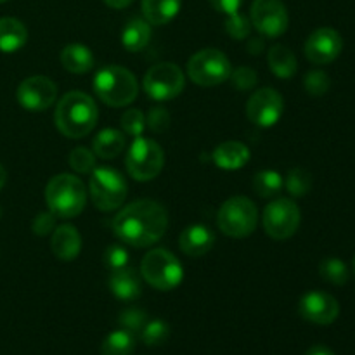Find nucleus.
Instances as JSON below:
<instances>
[{
	"instance_id": "nucleus-1",
	"label": "nucleus",
	"mask_w": 355,
	"mask_h": 355,
	"mask_svg": "<svg viewBox=\"0 0 355 355\" xmlns=\"http://www.w3.org/2000/svg\"><path fill=\"white\" fill-rule=\"evenodd\" d=\"M166 227V210L153 200L134 201L113 218V232L116 238L135 248H148L158 243Z\"/></svg>"
},
{
	"instance_id": "nucleus-2",
	"label": "nucleus",
	"mask_w": 355,
	"mask_h": 355,
	"mask_svg": "<svg viewBox=\"0 0 355 355\" xmlns=\"http://www.w3.org/2000/svg\"><path fill=\"white\" fill-rule=\"evenodd\" d=\"M97 123V106L90 96L71 90L59 101L55 107V125L69 139L85 137Z\"/></svg>"
},
{
	"instance_id": "nucleus-3",
	"label": "nucleus",
	"mask_w": 355,
	"mask_h": 355,
	"mask_svg": "<svg viewBox=\"0 0 355 355\" xmlns=\"http://www.w3.org/2000/svg\"><path fill=\"white\" fill-rule=\"evenodd\" d=\"M49 210L59 218H73L82 214L87 203V191L82 180L71 173H59L45 187Z\"/></svg>"
},
{
	"instance_id": "nucleus-4",
	"label": "nucleus",
	"mask_w": 355,
	"mask_h": 355,
	"mask_svg": "<svg viewBox=\"0 0 355 355\" xmlns=\"http://www.w3.org/2000/svg\"><path fill=\"white\" fill-rule=\"evenodd\" d=\"M92 87L97 97L104 104L113 107L128 106L130 103H134L139 92V85L134 73L116 64L99 69L96 78H94Z\"/></svg>"
},
{
	"instance_id": "nucleus-5",
	"label": "nucleus",
	"mask_w": 355,
	"mask_h": 355,
	"mask_svg": "<svg viewBox=\"0 0 355 355\" xmlns=\"http://www.w3.org/2000/svg\"><path fill=\"white\" fill-rule=\"evenodd\" d=\"M141 274L148 284L158 291H172L182 283L184 269L168 250H149L141 263Z\"/></svg>"
},
{
	"instance_id": "nucleus-6",
	"label": "nucleus",
	"mask_w": 355,
	"mask_h": 355,
	"mask_svg": "<svg viewBox=\"0 0 355 355\" xmlns=\"http://www.w3.org/2000/svg\"><path fill=\"white\" fill-rule=\"evenodd\" d=\"M218 229L229 238H248L259 224L255 203L245 196L229 198L218 210Z\"/></svg>"
},
{
	"instance_id": "nucleus-7",
	"label": "nucleus",
	"mask_w": 355,
	"mask_h": 355,
	"mask_svg": "<svg viewBox=\"0 0 355 355\" xmlns=\"http://www.w3.org/2000/svg\"><path fill=\"white\" fill-rule=\"evenodd\" d=\"M90 198L101 211H113L123 205L127 198V180L120 172L107 166L92 170L89 184Z\"/></svg>"
},
{
	"instance_id": "nucleus-8",
	"label": "nucleus",
	"mask_w": 355,
	"mask_h": 355,
	"mask_svg": "<svg viewBox=\"0 0 355 355\" xmlns=\"http://www.w3.org/2000/svg\"><path fill=\"white\" fill-rule=\"evenodd\" d=\"M127 170L139 182H148L159 175L165 165V153L158 142L151 139L135 137L127 153Z\"/></svg>"
},
{
	"instance_id": "nucleus-9",
	"label": "nucleus",
	"mask_w": 355,
	"mask_h": 355,
	"mask_svg": "<svg viewBox=\"0 0 355 355\" xmlns=\"http://www.w3.org/2000/svg\"><path fill=\"white\" fill-rule=\"evenodd\" d=\"M232 66L224 52L217 49H203L198 51L187 61V75L196 85L215 87L229 80Z\"/></svg>"
},
{
	"instance_id": "nucleus-10",
	"label": "nucleus",
	"mask_w": 355,
	"mask_h": 355,
	"mask_svg": "<svg viewBox=\"0 0 355 355\" xmlns=\"http://www.w3.org/2000/svg\"><path fill=\"white\" fill-rule=\"evenodd\" d=\"M302 214L298 205L288 198H279L272 201L263 210V229L267 236L272 239L283 241V239L291 238L300 227Z\"/></svg>"
},
{
	"instance_id": "nucleus-11",
	"label": "nucleus",
	"mask_w": 355,
	"mask_h": 355,
	"mask_svg": "<svg viewBox=\"0 0 355 355\" xmlns=\"http://www.w3.org/2000/svg\"><path fill=\"white\" fill-rule=\"evenodd\" d=\"M186 76L173 62H159L144 75L146 94L155 101L175 99L182 94Z\"/></svg>"
},
{
	"instance_id": "nucleus-12",
	"label": "nucleus",
	"mask_w": 355,
	"mask_h": 355,
	"mask_svg": "<svg viewBox=\"0 0 355 355\" xmlns=\"http://www.w3.org/2000/svg\"><path fill=\"white\" fill-rule=\"evenodd\" d=\"M253 28L263 37H281L288 30L290 16L281 0H255L250 10Z\"/></svg>"
},
{
	"instance_id": "nucleus-13",
	"label": "nucleus",
	"mask_w": 355,
	"mask_h": 355,
	"mask_svg": "<svg viewBox=\"0 0 355 355\" xmlns=\"http://www.w3.org/2000/svg\"><path fill=\"white\" fill-rule=\"evenodd\" d=\"M284 113V101L277 90L260 89L252 94L246 103V116L257 127H272L281 120Z\"/></svg>"
},
{
	"instance_id": "nucleus-14",
	"label": "nucleus",
	"mask_w": 355,
	"mask_h": 355,
	"mask_svg": "<svg viewBox=\"0 0 355 355\" xmlns=\"http://www.w3.org/2000/svg\"><path fill=\"white\" fill-rule=\"evenodd\" d=\"M58 97V85L49 76L35 75L17 87V101L28 111H45Z\"/></svg>"
},
{
	"instance_id": "nucleus-15",
	"label": "nucleus",
	"mask_w": 355,
	"mask_h": 355,
	"mask_svg": "<svg viewBox=\"0 0 355 355\" xmlns=\"http://www.w3.org/2000/svg\"><path fill=\"white\" fill-rule=\"evenodd\" d=\"M298 312L305 321L319 326H328L338 319L340 304L335 297L324 293V291H309L300 298Z\"/></svg>"
},
{
	"instance_id": "nucleus-16",
	"label": "nucleus",
	"mask_w": 355,
	"mask_h": 355,
	"mask_svg": "<svg viewBox=\"0 0 355 355\" xmlns=\"http://www.w3.org/2000/svg\"><path fill=\"white\" fill-rule=\"evenodd\" d=\"M343 49L342 35L333 28H319L312 31L305 42V55L314 64H328L335 61Z\"/></svg>"
},
{
	"instance_id": "nucleus-17",
	"label": "nucleus",
	"mask_w": 355,
	"mask_h": 355,
	"mask_svg": "<svg viewBox=\"0 0 355 355\" xmlns=\"http://www.w3.org/2000/svg\"><path fill=\"white\" fill-rule=\"evenodd\" d=\"M215 245V232L208 225L193 224L182 231L179 246L187 257H203Z\"/></svg>"
},
{
	"instance_id": "nucleus-18",
	"label": "nucleus",
	"mask_w": 355,
	"mask_h": 355,
	"mask_svg": "<svg viewBox=\"0 0 355 355\" xmlns=\"http://www.w3.org/2000/svg\"><path fill=\"white\" fill-rule=\"evenodd\" d=\"M51 250L62 262H71L80 255L82 250V236L78 229L69 224H62L52 232Z\"/></svg>"
},
{
	"instance_id": "nucleus-19",
	"label": "nucleus",
	"mask_w": 355,
	"mask_h": 355,
	"mask_svg": "<svg viewBox=\"0 0 355 355\" xmlns=\"http://www.w3.org/2000/svg\"><path fill=\"white\" fill-rule=\"evenodd\" d=\"M110 290L118 300L132 302L141 297L142 284L135 270H132L130 267H123V269L111 270Z\"/></svg>"
},
{
	"instance_id": "nucleus-20",
	"label": "nucleus",
	"mask_w": 355,
	"mask_h": 355,
	"mask_svg": "<svg viewBox=\"0 0 355 355\" xmlns=\"http://www.w3.org/2000/svg\"><path fill=\"white\" fill-rule=\"evenodd\" d=\"M250 159V149L243 142L227 141L217 146L214 151V163L222 170H238Z\"/></svg>"
},
{
	"instance_id": "nucleus-21",
	"label": "nucleus",
	"mask_w": 355,
	"mask_h": 355,
	"mask_svg": "<svg viewBox=\"0 0 355 355\" xmlns=\"http://www.w3.org/2000/svg\"><path fill=\"white\" fill-rule=\"evenodd\" d=\"M28 40V30L16 17H0V51L6 54L19 51Z\"/></svg>"
},
{
	"instance_id": "nucleus-22",
	"label": "nucleus",
	"mask_w": 355,
	"mask_h": 355,
	"mask_svg": "<svg viewBox=\"0 0 355 355\" xmlns=\"http://www.w3.org/2000/svg\"><path fill=\"white\" fill-rule=\"evenodd\" d=\"M180 0H142V14L149 24L163 26L179 14Z\"/></svg>"
},
{
	"instance_id": "nucleus-23",
	"label": "nucleus",
	"mask_w": 355,
	"mask_h": 355,
	"mask_svg": "<svg viewBox=\"0 0 355 355\" xmlns=\"http://www.w3.org/2000/svg\"><path fill=\"white\" fill-rule=\"evenodd\" d=\"M61 64L75 75H83L94 68V55L89 47L82 44H69L61 52Z\"/></svg>"
},
{
	"instance_id": "nucleus-24",
	"label": "nucleus",
	"mask_w": 355,
	"mask_h": 355,
	"mask_svg": "<svg viewBox=\"0 0 355 355\" xmlns=\"http://www.w3.org/2000/svg\"><path fill=\"white\" fill-rule=\"evenodd\" d=\"M149 38H151V28L142 17H132L121 31V44L128 52L142 51L149 44Z\"/></svg>"
},
{
	"instance_id": "nucleus-25",
	"label": "nucleus",
	"mask_w": 355,
	"mask_h": 355,
	"mask_svg": "<svg viewBox=\"0 0 355 355\" xmlns=\"http://www.w3.org/2000/svg\"><path fill=\"white\" fill-rule=\"evenodd\" d=\"M125 148V137L120 130L114 128H106V130L99 132L97 137L94 139V155L99 156L103 159H113L123 151Z\"/></svg>"
},
{
	"instance_id": "nucleus-26",
	"label": "nucleus",
	"mask_w": 355,
	"mask_h": 355,
	"mask_svg": "<svg viewBox=\"0 0 355 355\" xmlns=\"http://www.w3.org/2000/svg\"><path fill=\"white\" fill-rule=\"evenodd\" d=\"M269 68L279 78H291L297 73V58L293 51L284 45H274L269 51Z\"/></svg>"
},
{
	"instance_id": "nucleus-27",
	"label": "nucleus",
	"mask_w": 355,
	"mask_h": 355,
	"mask_svg": "<svg viewBox=\"0 0 355 355\" xmlns=\"http://www.w3.org/2000/svg\"><path fill=\"white\" fill-rule=\"evenodd\" d=\"M135 349V335L127 329H116L104 338L101 345L103 355H130Z\"/></svg>"
},
{
	"instance_id": "nucleus-28",
	"label": "nucleus",
	"mask_w": 355,
	"mask_h": 355,
	"mask_svg": "<svg viewBox=\"0 0 355 355\" xmlns=\"http://www.w3.org/2000/svg\"><path fill=\"white\" fill-rule=\"evenodd\" d=\"M283 186V177L274 172V170H262V172L253 177V189L262 198L276 196V194L281 193Z\"/></svg>"
},
{
	"instance_id": "nucleus-29",
	"label": "nucleus",
	"mask_w": 355,
	"mask_h": 355,
	"mask_svg": "<svg viewBox=\"0 0 355 355\" xmlns=\"http://www.w3.org/2000/svg\"><path fill=\"white\" fill-rule=\"evenodd\" d=\"M319 274L324 281L335 284V286H343L349 281V269H347L345 262L335 257L324 259L319 266Z\"/></svg>"
},
{
	"instance_id": "nucleus-30",
	"label": "nucleus",
	"mask_w": 355,
	"mask_h": 355,
	"mask_svg": "<svg viewBox=\"0 0 355 355\" xmlns=\"http://www.w3.org/2000/svg\"><path fill=\"white\" fill-rule=\"evenodd\" d=\"M142 342L148 347H159L168 342L170 338V326L162 319H153L146 322L141 331Z\"/></svg>"
},
{
	"instance_id": "nucleus-31",
	"label": "nucleus",
	"mask_w": 355,
	"mask_h": 355,
	"mask_svg": "<svg viewBox=\"0 0 355 355\" xmlns=\"http://www.w3.org/2000/svg\"><path fill=\"white\" fill-rule=\"evenodd\" d=\"M284 186H286L288 193H290L291 196L302 198L311 191L312 175L305 168H293L288 173Z\"/></svg>"
},
{
	"instance_id": "nucleus-32",
	"label": "nucleus",
	"mask_w": 355,
	"mask_h": 355,
	"mask_svg": "<svg viewBox=\"0 0 355 355\" xmlns=\"http://www.w3.org/2000/svg\"><path fill=\"white\" fill-rule=\"evenodd\" d=\"M69 166L78 173H90L96 168V156L87 148H75L69 153Z\"/></svg>"
},
{
	"instance_id": "nucleus-33",
	"label": "nucleus",
	"mask_w": 355,
	"mask_h": 355,
	"mask_svg": "<svg viewBox=\"0 0 355 355\" xmlns=\"http://www.w3.org/2000/svg\"><path fill=\"white\" fill-rule=\"evenodd\" d=\"M118 322H120V326L123 329L134 333V335H139L142 331V328L146 326V322H148V315L141 309H127V311H123L120 314Z\"/></svg>"
},
{
	"instance_id": "nucleus-34",
	"label": "nucleus",
	"mask_w": 355,
	"mask_h": 355,
	"mask_svg": "<svg viewBox=\"0 0 355 355\" xmlns=\"http://www.w3.org/2000/svg\"><path fill=\"white\" fill-rule=\"evenodd\" d=\"M304 85H305V90H307L311 96L321 97L329 90L331 80H329V76L326 75L324 71H321V69H314V71L307 73Z\"/></svg>"
},
{
	"instance_id": "nucleus-35",
	"label": "nucleus",
	"mask_w": 355,
	"mask_h": 355,
	"mask_svg": "<svg viewBox=\"0 0 355 355\" xmlns=\"http://www.w3.org/2000/svg\"><path fill=\"white\" fill-rule=\"evenodd\" d=\"M104 266L110 270H118L123 269V267H128V260H130V255H128L127 248L121 245H110L106 250H104Z\"/></svg>"
},
{
	"instance_id": "nucleus-36",
	"label": "nucleus",
	"mask_w": 355,
	"mask_h": 355,
	"mask_svg": "<svg viewBox=\"0 0 355 355\" xmlns=\"http://www.w3.org/2000/svg\"><path fill=\"white\" fill-rule=\"evenodd\" d=\"M121 128L127 135L132 137H141L142 132L146 128V118L144 113L139 110H128L125 111V114L121 116Z\"/></svg>"
},
{
	"instance_id": "nucleus-37",
	"label": "nucleus",
	"mask_w": 355,
	"mask_h": 355,
	"mask_svg": "<svg viewBox=\"0 0 355 355\" xmlns=\"http://www.w3.org/2000/svg\"><path fill=\"white\" fill-rule=\"evenodd\" d=\"M250 28H252V21L239 12L231 14V16H227V21H225V30L236 40H243V38L248 37Z\"/></svg>"
},
{
	"instance_id": "nucleus-38",
	"label": "nucleus",
	"mask_w": 355,
	"mask_h": 355,
	"mask_svg": "<svg viewBox=\"0 0 355 355\" xmlns=\"http://www.w3.org/2000/svg\"><path fill=\"white\" fill-rule=\"evenodd\" d=\"M229 78H232V85H234L238 90H250L252 87H255L257 73L253 71L252 68L239 66V68H236L234 71L231 73Z\"/></svg>"
},
{
	"instance_id": "nucleus-39",
	"label": "nucleus",
	"mask_w": 355,
	"mask_h": 355,
	"mask_svg": "<svg viewBox=\"0 0 355 355\" xmlns=\"http://www.w3.org/2000/svg\"><path fill=\"white\" fill-rule=\"evenodd\" d=\"M148 125L153 132L162 134L170 127V114L165 107H153L148 114Z\"/></svg>"
},
{
	"instance_id": "nucleus-40",
	"label": "nucleus",
	"mask_w": 355,
	"mask_h": 355,
	"mask_svg": "<svg viewBox=\"0 0 355 355\" xmlns=\"http://www.w3.org/2000/svg\"><path fill=\"white\" fill-rule=\"evenodd\" d=\"M54 227H55V215L52 214V211L38 214L37 217H35L33 225H31V229H33V232L37 236L51 234V232L54 231Z\"/></svg>"
},
{
	"instance_id": "nucleus-41",
	"label": "nucleus",
	"mask_w": 355,
	"mask_h": 355,
	"mask_svg": "<svg viewBox=\"0 0 355 355\" xmlns=\"http://www.w3.org/2000/svg\"><path fill=\"white\" fill-rule=\"evenodd\" d=\"M210 3L214 6L215 10L231 16V14L239 12V7H241L243 0H210Z\"/></svg>"
},
{
	"instance_id": "nucleus-42",
	"label": "nucleus",
	"mask_w": 355,
	"mask_h": 355,
	"mask_svg": "<svg viewBox=\"0 0 355 355\" xmlns=\"http://www.w3.org/2000/svg\"><path fill=\"white\" fill-rule=\"evenodd\" d=\"M305 355H335V352L324 345H314L307 350V354Z\"/></svg>"
},
{
	"instance_id": "nucleus-43",
	"label": "nucleus",
	"mask_w": 355,
	"mask_h": 355,
	"mask_svg": "<svg viewBox=\"0 0 355 355\" xmlns=\"http://www.w3.org/2000/svg\"><path fill=\"white\" fill-rule=\"evenodd\" d=\"M132 2H134V0H104V3H106L107 7H111V9H125V7L130 6Z\"/></svg>"
},
{
	"instance_id": "nucleus-44",
	"label": "nucleus",
	"mask_w": 355,
	"mask_h": 355,
	"mask_svg": "<svg viewBox=\"0 0 355 355\" xmlns=\"http://www.w3.org/2000/svg\"><path fill=\"white\" fill-rule=\"evenodd\" d=\"M6 182H7V172H6V168L0 165V191H2V187L6 186Z\"/></svg>"
},
{
	"instance_id": "nucleus-45",
	"label": "nucleus",
	"mask_w": 355,
	"mask_h": 355,
	"mask_svg": "<svg viewBox=\"0 0 355 355\" xmlns=\"http://www.w3.org/2000/svg\"><path fill=\"white\" fill-rule=\"evenodd\" d=\"M3 2H7V0H0V3H3Z\"/></svg>"
},
{
	"instance_id": "nucleus-46",
	"label": "nucleus",
	"mask_w": 355,
	"mask_h": 355,
	"mask_svg": "<svg viewBox=\"0 0 355 355\" xmlns=\"http://www.w3.org/2000/svg\"><path fill=\"white\" fill-rule=\"evenodd\" d=\"M0 217H2V208H0Z\"/></svg>"
},
{
	"instance_id": "nucleus-47",
	"label": "nucleus",
	"mask_w": 355,
	"mask_h": 355,
	"mask_svg": "<svg viewBox=\"0 0 355 355\" xmlns=\"http://www.w3.org/2000/svg\"><path fill=\"white\" fill-rule=\"evenodd\" d=\"M354 269H355V259H354Z\"/></svg>"
}]
</instances>
